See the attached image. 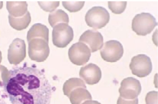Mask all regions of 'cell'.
Returning a JSON list of instances; mask_svg holds the SVG:
<instances>
[{"mask_svg": "<svg viewBox=\"0 0 158 104\" xmlns=\"http://www.w3.org/2000/svg\"><path fill=\"white\" fill-rule=\"evenodd\" d=\"M38 4L44 11L46 12H52L59 6V2H38Z\"/></svg>", "mask_w": 158, "mask_h": 104, "instance_id": "cell-20", "label": "cell"}, {"mask_svg": "<svg viewBox=\"0 0 158 104\" xmlns=\"http://www.w3.org/2000/svg\"><path fill=\"white\" fill-rule=\"evenodd\" d=\"M117 104H138V99L137 98L133 99H127L119 96Z\"/></svg>", "mask_w": 158, "mask_h": 104, "instance_id": "cell-22", "label": "cell"}, {"mask_svg": "<svg viewBox=\"0 0 158 104\" xmlns=\"http://www.w3.org/2000/svg\"><path fill=\"white\" fill-rule=\"evenodd\" d=\"M0 104H9L3 97H0Z\"/></svg>", "mask_w": 158, "mask_h": 104, "instance_id": "cell-24", "label": "cell"}, {"mask_svg": "<svg viewBox=\"0 0 158 104\" xmlns=\"http://www.w3.org/2000/svg\"><path fill=\"white\" fill-rule=\"evenodd\" d=\"M29 43V54L31 60L38 62H43L49 56V42L40 38L31 40Z\"/></svg>", "mask_w": 158, "mask_h": 104, "instance_id": "cell-5", "label": "cell"}, {"mask_svg": "<svg viewBox=\"0 0 158 104\" xmlns=\"http://www.w3.org/2000/svg\"><path fill=\"white\" fill-rule=\"evenodd\" d=\"M6 8L9 15L15 17H22L28 11L26 2H7Z\"/></svg>", "mask_w": 158, "mask_h": 104, "instance_id": "cell-15", "label": "cell"}, {"mask_svg": "<svg viewBox=\"0 0 158 104\" xmlns=\"http://www.w3.org/2000/svg\"><path fill=\"white\" fill-rule=\"evenodd\" d=\"M79 76L86 83L93 85L98 83L101 80L102 71L97 65L90 63L81 68Z\"/></svg>", "mask_w": 158, "mask_h": 104, "instance_id": "cell-11", "label": "cell"}, {"mask_svg": "<svg viewBox=\"0 0 158 104\" xmlns=\"http://www.w3.org/2000/svg\"><path fill=\"white\" fill-rule=\"evenodd\" d=\"M158 25L155 18L148 13L136 15L132 20V29L139 36H145L150 34Z\"/></svg>", "mask_w": 158, "mask_h": 104, "instance_id": "cell-2", "label": "cell"}, {"mask_svg": "<svg viewBox=\"0 0 158 104\" xmlns=\"http://www.w3.org/2000/svg\"><path fill=\"white\" fill-rule=\"evenodd\" d=\"M48 21L50 25L53 28L60 23L68 24L69 19L66 13L62 10H58L49 14Z\"/></svg>", "mask_w": 158, "mask_h": 104, "instance_id": "cell-17", "label": "cell"}, {"mask_svg": "<svg viewBox=\"0 0 158 104\" xmlns=\"http://www.w3.org/2000/svg\"><path fill=\"white\" fill-rule=\"evenodd\" d=\"M8 17L10 26L13 29L19 31L27 29L31 21V15L29 11L21 17H15L9 15Z\"/></svg>", "mask_w": 158, "mask_h": 104, "instance_id": "cell-16", "label": "cell"}, {"mask_svg": "<svg viewBox=\"0 0 158 104\" xmlns=\"http://www.w3.org/2000/svg\"><path fill=\"white\" fill-rule=\"evenodd\" d=\"M81 104H101L100 102L97 101L88 100H86Z\"/></svg>", "mask_w": 158, "mask_h": 104, "instance_id": "cell-23", "label": "cell"}, {"mask_svg": "<svg viewBox=\"0 0 158 104\" xmlns=\"http://www.w3.org/2000/svg\"><path fill=\"white\" fill-rule=\"evenodd\" d=\"M74 37L72 28L66 23L59 24L53 27V44L59 48H64L73 40Z\"/></svg>", "mask_w": 158, "mask_h": 104, "instance_id": "cell-4", "label": "cell"}, {"mask_svg": "<svg viewBox=\"0 0 158 104\" xmlns=\"http://www.w3.org/2000/svg\"><path fill=\"white\" fill-rule=\"evenodd\" d=\"M3 6V2H0V10L2 9Z\"/></svg>", "mask_w": 158, "mask_h": 104, "instance_id": "cell-25", "label": "cell"}, {"mask_svg": "<svg viewBox=\"0 0 158 104\" xmlns=\"http://www.w3.org/2000/svg\"><path fill=\"white\" fill-rule=\"evenodd\" d=\"M79 41L86 44L93 53L100 49L103 45V38L101 33L94 30H88L80 37Z\"/></svg>", "mask_w": 158, "mask_h": 104, "instance_id": "cell-10", "label": "cell"}, {"mask_svg": "<svg viewBox=\"0 0 158 104\" xmlns=\"http://www.w3.org/2000/svg\"><path fill=\"white\" fill-rule=\"evenodd\" d=\"M85 18L88 26L94 29H99L104 27L109 23L110 15L105 8L94 7L87 12Z\"/></svg>", "mask_w": 158, "mask_h": 104, "instance_id": "cell-3", "label": "cell"}, {"mask_svg": "<svg viewBox=\"0 0 158 104\" xmlns=\"http://www.w3.org/2000/svg\"><path fill=\"white\" fill-rule=\"evenodd\" d=\"M27 38L28 42L35 38H42L49 42V29L46 26L40 23L35 24L28 31Z\"/></svg>", "mask_w": 158, "mask_h": 104, "instance_id": "cell-14", "label": "cell"}, {"mask_svg": "<svg viewBox=\"0 0 158 104\" xmlns=\"http://www.w3.org/2000/svg\"><path fill=\"white\" fill-rule=\"evenodd\" d=\"M85 83L77 86L69 92L68 97L69 98L72 104H81L85 101L92 100V96L86 89Z\"/></svg>", "mask_w": 158, "mask_h": 104, "instance_id": "cell-13", "label": "cell"}, {"mask_svg": "<svg viewBox=\"0 0 158 104\" xmlns=\"http://www.w3.org/2000/svg\"><path fill=\"white\" fill-rule=\"evenodd\" d=\"M102 59L108 62L114 63L119 60L123 56L124 49L122 44L116 40L106 42L100 50Z\"/></svg>", "mask_w": 158, "mask_h": 104, "instance_id": "cell-7", "label": "cell"}, {"mask_svg": "<svg viewBox=\"0 0 158 104\" xmlns=\"http://www.w3.org/2000/svg\"><path fill=\"white\" fill-rule=\"evenodd\" d=\"M68 54L70 61L78 66L84 65L88 62L91 52L85 44L78 42L73 44L69 48Z\"/></svg>", "mask_w": 158, "mask_h": 104, "instance_id": "cell-8", "label": "cell"}, {"mask_svg": "<svg viewBox=\"0 0 158 104\" xmlns=\"http://www.w3.org/2000/svg\"><path fill=\"white\" fill-rule=\"evenodd\" d=\"M1 53L0 52V60H1Z\"/></svg>", "mask_w": 158, "mask_h": 104, "instance_id": "cell-26", "label": "cell"}, {"mask_svg": "<svg viewBox=\"0 0 158 104\" xmlns=\"http://www.w3.org/2000/svg\"><path fill=\"white\" fill-rule=\"evenodd\" d=\"M129 67L132 74L139 78L144 77L149 75L152 69L150 58L144 54H139L133 57Z\"/></svg>", "mask_w": 158, "mask_h": 104, "instance_id": "cell-6", "label": "cell"}, {"mask_svg": "<svg viewBox=\"0 0 158 104\" xmlns=\"http://www.w3.org/2000/svg\"><path fill=\"white\" fill-rule=\"evenodd\" d=\"M4 89L11 104H51L53 91L44 71L26 64L9 71Z\"/></svg>", "mask_w": 158, "mask_h": 104, "instance_id": "cell-1", "label": "cell"}, {"mask_svg": "<svg viewBox=\"0 0 158 104\" xmlns=\"http://www.w3.org/2000/svg\"><path fill=\"white\" fill-rule=\"evenodd\" d=\"M64 7L71 13L77 12L80 11L84 6L85 2H63Z\"/></svg>", "mask_w": 158, "mask_h": 104, "instance_id": "cell-19", "label": "cell"}, {"mask_svg": "<svg viewBox=\"0 0 158 104\" xmlns=\"http://www.w3.org/2000/svg\"><path fill=\"white\" fill-rule=\"evenodd\" d=\"M142 90L139 80L132 77L123 79L119 89L120 97L125 99H133L137 98Z\"/></svg>", "mask_w": 158, "mask_h": 104, "instance_id": "cell-9", "label": "cell"}, {"mask_svg": "<svg viewBox=\"0 0 158 104\" xmlns=\"http://www.w3.org/2000/svg\"><path fill=\"white\" fill-rule=\"evenodd\" d=\"M26 56V45L25 41L17 38L10 46L9 59L11 63L17 64L23 60Z\"/></svg>", "mask_w": 158, "mask_h": 104, "instance_id": "cell-12", "label": "cell"}, {"mask_svg": "<svg viewBox=\"0 0 158 104\" xmlns=\"http://www.w3.org/2000/svg\"><path fill=\"white\" fill-rule=\"evenodd\" d=\"M145 100L146 104H158V92H149L146 96Z\"/></svg>", "mask_w": 158, "mask_h": 104, "instance_id": "cell-21", "label": "cell"}, {"mask_svg": "<svg viewBox=\"0 0 158 104\" xmlns=\"http://www.w3.org/2000/svg\"><path fill=\"white\" fill-rule=\"evenodd\" d=\"M127 5V2H109L108 7L112 12L116 14H120L125 10Z\"/></svg>", "mask_w": 158, "mask_h": 104, "instance_id": "cell-18", "label": "cell"}]
</instances>
